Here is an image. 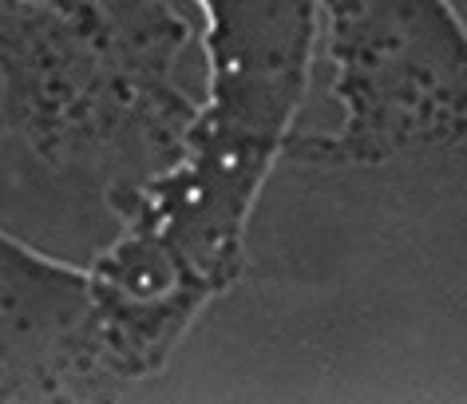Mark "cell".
I'll use <instances>...</instances> for the list:
<instances>
[{
  "label": "cell",
  "instance_id": "1",
  "mask_svg": "<svg viewBox=\"0 0 467 404\" xmlns=\"http://www.w3.org/2000/svg\"><path fill=\"white\" fill-rule=\"evenodd\" d=\"M206 16V96L167 167L115 187L123 230L182 274L226 290L242 274L246 218L285 151L317 52V0H194Z\"/></svg>",
  "mask_w": 467,
  "mask_h": 404
},
{
  "label": "cell",
  "instance_id": "2",
  "mask_svg": "<svg viewBox=\"0 0 467 404\" xmlns=\"http://www.w3.org/2000/svg\"><path fill=\"white\" fill-rule=\"evenodd\" d=\"M333 60V135H294L309 167H377L467 147V25L448 0H317Z\"/></svg>",
  "mask_w": 467,
  "mask_h": 404
}]
</instances>
